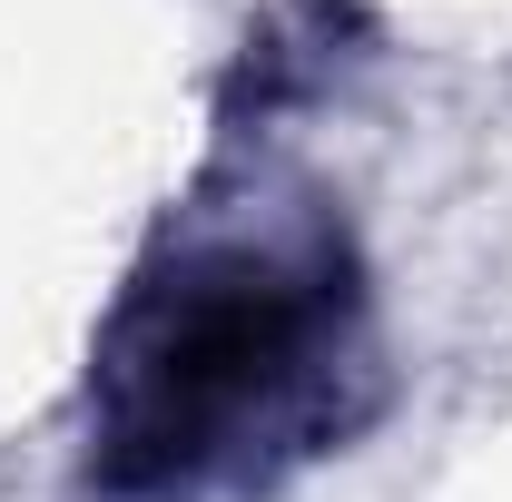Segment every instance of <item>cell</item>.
Wrapping results in <instances>:
<instances>
[{
    "label": "cell",
    "instance_id": "obj_1",
    "mask_svg": "<svg viewBox=\"0 0 512 502\" xmlns=\"http://www.w3.org/2000/svg\"><path fill=\"white\" fill-rule=\"evenodd\" d=\"M365 365V276L306 197L207 207L99 335L89 483L109 502H207L316 453Z\"/></svg>",
    "mask_w": 512,
    "mask_h": 502
}]
</instances>
